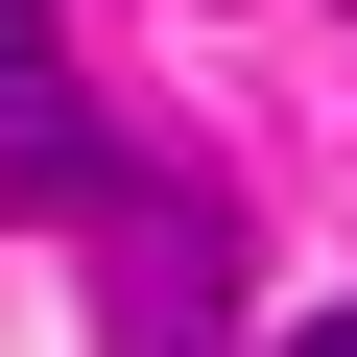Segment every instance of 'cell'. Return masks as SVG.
<instances>
[{
	"instance_id": "3",
	"label": "cell",
	"mask_w": 357,
	"mask_h": 357,
	"mask_svg": "<svg viewBox=\"0 0 357 357\" xmlns=\"http://www.w3.org/2000/svg\"><path fill=\"white\" fill-rule=\"evenodd\" d=\"M286 357H357V310H310V333H286Z\"/></svg>"
},
{
	"instance_id": "1",
	"label": "cell",
	"mask_w": 357,
	"mask_h": 357,
	"mask_svg": "<svg viewBox=\"0 0 357 357\" xmlns=\"http://www.w3.org/2000/svg\"><path fill=\"white\" fill-rule=\"evenodd\" d=\"M72 238H96V333L119 357H215L238 333V191L215 167H96Z\"/></svg>"
},
{
	"instance_id": "2",
	"label": "cell",
	"mask_w": 357,
	"mask_h": 357,
	"mask_svg": "<svg viewBox=\"0 0 357 357\" xmlns=\"http://www.w3.org/2000/svg\"><path fill=\"white\" fill-rule=\"evenodd\" d=\"M96 167H119V119L72 96V24H48V0H0V238H24V215H72Z\"/></svg>"
}]
</instances>
